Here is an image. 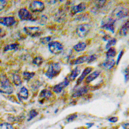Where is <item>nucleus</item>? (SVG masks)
Masks as SVG:
<instances>
[{
	"mask_svg": "<svg viewBox=\"0 0 129 129\" xmlns=\"http://www.w3.org/2000/svg\"><path fill=\"white\" fill-rule=\"evenodd\" d=\"M88 90H89V87H87V86H84V87L79 88L73 93L72 98H78V97L82 96L84 94L88 92Z\"/></svg>",
	"mask_w": 129,
	"mask_h": 129,
	"instance_id": "obj_13",
	"label": "nucleus"
},
{
	"mask_svg": "<svg viewBox=\"0 0 129 129\" xmlns=\"http://www.w3.org/2000/svg\"><path fill=\"white\" fill-rule=\"evenodd\" d=\"M14 87L7 78L2 75L0 78V92L6 94H12L14 92Z\"/></svg>",
	"mask_w": 129,
	"mask_h": 129,
	"instance_id": "obj_1",
	"label": "nucleus"
},
{
	"mask_svg": "<svg viewBox=\"0 0 129 129\" xmlns=\"http://www.w3.org/2000/svg\"><path fill=\"white\" fill-rule=\"evenodd\" d=\"M16 23V21L14 17H0V24L6 26H11Z\"/></svg>",
	"mask_w": 129,
	"mask_h": 129,
	"instance_id": "obj_11",
	"label": "nucleus"
},
{
	"mask_svg": "<svg viewBox=\"0 0 129 129\" xmlns=\"http://www.w3.org/2000/svg\"><path fill=\"white\" fill-rule=\"evenodd\" d=\"M124 74H125V82H128V69H125V72H124Z\"/></svg>",
	"mask_w": 129,
	"mask_h": 129,
	"instance_id": "obj_38",
	"label": "nucleus"
},
{
	"mask_svg": "<svg viewBox=\"0 0 129 129\" xmlns=\"http://www.w3.org/2000/svg\"><path fill=\"white\" fill-rule=\"evenodd\" d=\"M51 37L50 36H47V37H43L40 39V42L42 43L43 45H46L47 43H49L51 41Z\"/></svg>",
	"mask_w": 129,
	"mask_h": 129,
	"instance_id": "obj_31",
	"label": "nucleus"
},
{
	"mask_svg": "<svg viewBox=\"0 0 129 129\" xmlns=\"http://www.w3.org/2000/svg\"><path fill=\"white\" fill-rule=\"evenodd\" d=\"M48 50L52 54H58L63 50V45L58 41H50L48 43Z\"/></svg>",
	"mask_w": 129,
	"mask_h": 129,
	"instance_id": "obj_7",
	"label": "nucleus"
},
{
	"mask_svg": "<svg viewBox=\"0 0 129 129\" xmlns=\"http://www.w3.org/2000/svg\"><path fill=\"white\" fill-rule=\"evenodd\" d=\"M77 117H78V116H77L76 114H74L71 115V116H69V117L67 118V123H70V122L73 121L74 119H76Z\"/></svg>",
	"mask_w": 129,
	"mask_h": 129,
	"instance_id": "obj_35",
	"label": "nucleus"
},
{
	"mask_svg": "<svg viewBox=\"0 0 129 129\" xmlns=\"http://www.w3.org/2000/svg\"><path fill=\"white\" fill-rule=\"evenodd\" d=\"M60 64L59 63H52L48 67V70L45 72V76L49 79H52L53 78L57 76L61 72Z\"/></svg>",
	"mask_w": 129,
	"mask_h": 129,
	"instance_id": "obj_3",
	"label": "nucleus"
},
{
	"mask_svg": "<svg viewBox=\"0 0 129 129\" xmlns=\"http://www.w3.org/2000/svg\"><path fill=\"white\" fill-rule=\"evenodd\" d=\"M35 76V73L33 72H23V76L25 80L29 81L31 79L33 78V77Z\"/></svg>",
	"mask_w": 129,
	"mask_h": 129,
	"instance_id": "obj_26",
	"label": "nucleus"
},
{
	"mask_svg": "<svg viewBox=\"0 0 129 129\" xmlns=\"http://www.w3.org/2000/svg\"><path fill=\"white\" fill-rule=\"evenodd\" d=\"M0 129H14V128L10 123H3L0 124Z\"/></svg>",
	"mask_w": 129,
	"mask_h": 129,
	"instance_id": "obj_30",
	"label": "nucleus"
},
{
	"mask_svg": "<svg viewBox=\"0 0 129 129\" xmlns=\"http://www.w3.org/2000/svg\"><path fill=\"white\" fill-rule=\"evenodd\" d=\"M117 120H118V118L117 117H112L109 119V121L112 122V123H116V121H117Z\"/></svg>",
	"mask_w": 129,
	"mask_h": 129,
	"instance_id": "obj_39",
	"label": "nucleus"
},
{
	"mask_svg": "<svg viewBox=\"0 0 129 129\" xmlns=\"http://www.w3.org/2000/svg\"><path fill=\"white\" fill-rule=\"evenodd\" d=\"M97 58H98V57H97L96 54L90 55V56H87V62L88 63H92L93 61H94L96 60Z\"/></svg>",
	"mask_w": 129,
	"mask_h": 129,
	"instance_id": "obj_34",
	"label": "nucleus"
},
{
	"mask_svg": "<svg viewBox=\"0 0 129 129\" xmlns=\"http://www.w3.org/2000/svg\"><path fill=\"white\" fill-rule=\"evenodd\" d=\"M41 85V83L40 82V81L37 80L34 82H33L32 85H31V88H32V90H36L40 88V87Z\"/></svg>",
	"mask_w": 129,
	"mask_h": 129,
	"instance_id": "obj_32",
	"label": "nucleus"
},
{
	"mask_svg": "<svg viewBox=\"0 0 129 129\" xmlns=\"http://www.w3.org/2000/svg\"><path fill=\"white\" fill-rule=\"evenodd\" d=\"M87 6H86V3L82 2V3H79L78 5H75V6L72 7L71 9V14L72 16L76 14L80 13L83 12L86 9Z\"/></svg>",
	"mask_w": 129,
	"mask_h": 129,
	"instance_id": "obj_12",
	"label": "nucleus"
},
{
	"mask_svg": "<svg viewBox=\"0 0 129 129\" xmlns=\"http://www.w3.org/2000/svg\"><path fill=\"white\" fill-rule=\"evenodd\" d=\"M116 64V61L114 59H107L103 63L102 67L106 70H110Z\"/></svg>",
	"mask_w": 129,
	"mask_h": 129,
	"instance_id": "obj_17",
	"label": "nucleus"
},
{
	"mask_svg": "<svg viewBox=\"0 0 129 129\" xmlns=\"http://www.w3.org/2000/svg\"><path fill=\"white\" fill-rule=\"evenodd\" d=\"M86 125H88V128H89L90 127H91L92 126H93V125H94V124H93V123H87Z\"/></svg>",
	"mask_w": 129,
	"mask_h": 129,
	"instance_id": "obj_41",
	"label": "nucleus"
},
{
	"mask_svg": "<svg viewBox=\"0 0 129 129\" xmlns=\"http://www.w3.org/2000/svg\"><path fill=\"white\" fill-rule=\"evenodd\" d=\"M100 74H101V71H95L94 72H93L92 73H91L90 74L88 75V76H87V78L85 79V82H86V83L88 84L92 82V81H93L94 79H96L100 76Z\"/></svg>",
	"mask_w": 129,
	"mask_h": 129,
	"instance_id": "obj_18",
	"label": "nucleus"
},
{
	"mask_svg": "<svg viewBox=\"0 0 129 129\" xmlns=\"http://www.w3.org/2000/svg\"><path fill=\"white\" fill-rule=\"evenodd\" d=\"M87 47V44L85 42H79L78 43H77L76 45H75L74 46L73 48L75 51L79 52H81L83 50H84Z\"/></svg>",
	"mask_w": 129,
	"mask_h": 129,
	"instance_id": "obj_20",
	"label": "nucleus"
},
{
	"mask_svg": "<svg viewBox=\"0 0 129 129\" xmlns=\"http://www.w3.org/2000/svg\"><path fill=\"white\" fill-rule=\"evenodd\" d=\"M18 16L19 19L22 21H34L36 20L35 18L33 17L32 14L25 8L21 9L18 12Z\"/></svg>",
	"mask_w": 129,
	"mask_h": 129,
	"instance_id": "obj_8",
	"label": "nucleus"
},
{
	"mask_svg": "<svg viewBox=\"0 0 129 129\" xmlns=\"http://www.w3.org/2000/svg\"><path fill=\"white\" fill-rule=\"evenodd\" d=\"M57 14H59V16H56V20H57V21H59L60 20H61V18H63L64 17V16H65V14H64V11H63V10H59V12Z\"/></svg>",
	"mask_w": 129,
	"mask_h": 129,
	"instance_id": "obj_33",
	"label": "nucleus"
},
{
	"mask_svg": "<svg viewBox=\"0 0 129 129\" xmlns=\"http://www.w3.org/2000/svg\"><path fill=\"white\" fill-rule=\"evenodd\" d=\"M116 42H117V40L116 38H112L110 39L109 41H107V43L106 45L105 48L106 49H109L110 48H111V47L112 46H114L116 44Z\"/></svg>",
	"mask_w": 129,
	"mask_h": 129,
	"instance_id": "obj_28",
	"label": "nucleus"
},
{
	"mask_svg": "<svg viewBox=\"0 0 129 129\" xmlns=\"http://www.w3.org/2000/svg\"><path fill=\"white\" fill-rule=\"evenodd\" d=\"M123 53H124V50H122V51H121V52L119 53V55H118L117 61H116V64H117V65H118V64H119V61H120V60H121V59L122 56H123Z\"/></svg>",
	"mask_w": 129,
	"mask_h": 129,
	"instance_id": "obj_37",
	"label": "nucleus"
},
{
	"mask_svg": "<svg viewBox=\"0 0 129 129\" xmlns=\"http://www.w3.org/2000/svg\"><path fill=\"white\" fill-rule=\"evenodd\" d=\"M69 84H70V81H69V79L66 78L62 82H61L60 83L56 85L54 87H53L52 91L56 93V94L61 93L64 88H66L67 86H69Z\"/></svg>",
	"mask_w": 129,
	"mask_h": 129,
	"instance_id": "obj_10",
	"label": "nucleus"
},
{
	"mask_svg": "<svg viewBox=\"0 0 129 129\" xmlns=\"http://www.w3.org/2000/svg\"><path fill=\"white\" fill-rule=\"evenodd\" d=\"M28 115H29V117H28V119H27V121H29L32 120V119H34V117H36V116L38 115V112L36 110H32L30 111L29 114Z\"/></svg>",
	"mask_w": 129,
	"mask_h": 129,
	"instance_id": "obj_29",
	"label": "nucleus"
},
{
	"mask_svg": "<svg viewBox=\"0 0 129 129\" xmlns=\"http://www.w3.org/2000/svg\"><path fill=\"white\" fill-rule=\"evenodd\" d=\"M43 63V58L41 56H37L32 61V63L38 67L41 66Z\"/></svg>",
	"mask_w": 129,
	"mask_h": 129,
	"instance_id": "obj_27",
	"label": "nucleus"
},
{
	"mask_svg": "<svg viewBox=\"0 0 129 129\" xmlns=\"http://www.w3.org/2000/svg\"><path fill=\"white\" fill-rule=\"evenodd\" d=\"M116 55V50L114 47H111L109 49H108L107 53H106V56L107 59H112Z\"/></svg>",
	"mask_w": 129,
	"mask_h": 129,
	"instance_id": "obj_24",
	"label": "nucleus"
},
{
	"mask_svg": "<svg viewBox=\"0 0 129 129\" xmlns=\"http://www.w3.org/2000/svg\"><path fill=\"white\" fill-rule=\"evenodd\" d=\"M93 70L92 67H87L86 69H85L83 71V72L81 73V75L80 76L79 78L76 81V85H79L85 79V78L87 76V75L89 73H90Z\"/></svg>",
	"mask_w": 129,
	"mask_h": 129,
	"instance_id": "obj_15",
	"label": "nucleus"
},
{
	"mask_svg": "<svg viewBox=\"0 0 129 129\" xmlns=\"http://www.w3.org/2000/svg\"><path fill=\"white\" fill-rule=\"evenodd\" d=\"M91 28V26L90 24L88 23H83L80 24L77 26L76 30V32L77 35L81 38H83L85 36L88 34Z\"/></svg>",
	"mask_w": 129,
	"mask_h": 129,
	"instance_id": "obj_5",
	"label": "nucleus"
},
{
	"mask_svg": "<svg viewBox=\"0 0 129 129\" xmlns=\"http://www.w3.org/2000/svg\"><path fill=\"white\" fill-rule=\"evenodd\" d=\"M28 91L26 89V87H21L19 90V92L18 93V98L19 101H22V100H26L28 98Z\"/></svg>",
	"mask_w": 129,
	"mask_h": 129,
	"instance_id": "obj_14",
	"label": "nucleus"
},
{
	"mask_svg": "<svg viewBox=\"0 0 129 129\" xmlns=\"http://www.w3.org/2000/svg\"><path fill=\"white\" fill-rule=\"evenodd\" d=\"M7 3V2L5 0H0V11H2L5 7Z\"/></svg>",
	"mask_w": 129,
	"mask_h": 129,
	"instance_id": "obj_36",
	"label": "nucleus"
},
{
	"mask_svg": "<svg viewBox=\"0 0 129 129\" xmlns=\"http://www.w3.org/2000/svg\"><path fill=\"white\" fill-rule=\"evenodd\" d=\"M19 48L18 43H12V44L7 45L5 47L4 52L10 51V50H17Z\"/></svg>",
	"mask_w": 129,
	"mask_h": 129,
	"instance_id": "obj_25",
	"label": "nucleus"
},
{
	"mask_svg": "<svg viewBox=\"0 0 129 129\" xmlns=\"http://www.w3.org/2000/svg\"><path fill=\"white\" fill-rule=\"evenodd\" d=\"M5 35V33L4 30L0 27V38H2V37H4Z\"/></svg>",
	"mask_w": 129,
	"mask_h": 129,
	"instance_id": "obj_40",
	"label": "nucleus"
},
{
	"mask_svg": "<svg viewBox=\"0 0 129 129\" xmlns=\"http://www.w3.org/2000/svg\"><path fill=\"white\" fill-rule=\"evenodd\" d=\"M87 56H80V57H78L77 59H74V61H72L71 63V64H82V63H85V62L87 61Z\"/></svg>",
	"mask_w": 129,
	"mask_h": 129,
	"instance_id": "obj_22",
	"label": "nucleus"
},
{
	"mask_svg": "<svg viewBox=\"0 0 129 129\" xmlns=\"http://www.w3.org/2000/svg\"><path fill=\"white\" fill-rule=\"evenodd\" d=\"M128 30V21H126L124 25L121 27L119 31V34L121 36H126Z\"/></svg>",
	"mask_w": 129,
	"mask_h": 129,
	"instance_id": "obj_21",
	"label": "nucleus"
},
{
	"mask_svg": "<svg viewBox=\"0 0 129 129\" xmlns=\"http://www.w3.org/2000/svg\"><path fill=\"white\" fill-rule=\"evenodd\" d=\"M23 30L27 35L32 38L40 36L42 34V30L39 26H25Z\"/></svg>",
	"mask_w": 129,
	"mask_h": 129,
	"instance_id": "obj_6",
	"label": "nucleus"
},
{
	"mask_svg": "<svg viewBox=\"0 0 129 129\" xmlns=\"http://www.w3.org/2000/svg\"><path fill=\"white\" fill-rule=\"evenodd\" d=\"M115 22L116 21L114 20H113L110 17L105 18L101 21V28L104 30H106L110 31L112 33H114Z\"/></svg>",
	"mask_w": 129,
	"mask_h": 129,
	"instance_id": "obj_4",
	"label": "nucleus"
},
{
	"mask_svg": "<svg viewBox=\"0 0 129 129\" xmlns=\"http://www.w3.org/2000/svg\"><path fill=\"white\" fill-rule=\"evenodd\" d=\"M52 95L53 94L52 93L51 91L49 90L44 89L41 92H40V98L42 99H47V100H48V99L50 98Z\"/></svg>",
	"mask_w": 129,
	"mask_h": 129,
	"instance_id": "obj_19",
	"label": "nucleus"
},
{
	"mask_svg": "<svg viewBox=\"0 0 129 129\" xmlns=\"http://www.w3.org/2000/svg\"><path fill=\"white\" fill-rule=\"evenodd\" d=\"M128 14V9L124 7H118L113 10L110 15V18L115 21L126 18Z\"/></svg>",
	"mask_w": 129,
	"mask_h": 129,
	"instance_id": "obj_2",
	"label": "nucleus"
},
{
	"mask_svg": "<svg viewBox=\"0 0 129 129\" xmlns=\"http://www.w3.org/2000/svg\"><path fill=\"white\" fill-rule=\"evenodd\" d=\"M29 9L32 12H41L45 9V4L42 2L34 1L30 3L29 5Z\"/></svg>",
	"mask_w": 129,
	"mask_h": 129,
	"instance_id": "obj_9",
	"label": "nucleus"
},
{
	"mask_svg": "<svg viewBox=\"0 0 129 129\" xmlns=\"http://www.w3.org/2000/svg\"><path fill=\"white\" fill-rule=\"evenodd\" d=\"M81 72V68H79V67H76V68L72 70L71 71V74L69 75V76L67 77L69 81L71 82V81H72L75 80V79L77 78Z\"/></svg>",
	"mask_w": 129,
	"mask_h": 129,
	"instance_id": "obj_16",
	"label": "nucleus"
},
{
	"mask_svg": "<svg viewBox=\"0 0 129 129\" xmlns=\"http://www.w3.org/2000/svg\"><path fill=\"white\" fill-rule=\"evenodd\" d=\"M12 80H13V83L16 87H19L22 85V80L21 78H20L19 75L17 74H14L12 75Z\"/></svg>",
	"mask_w": 129,
	"mask_h": 129,
	"instance_id": "obj_23",
	"label": "nucleus"
}]
</instances>
